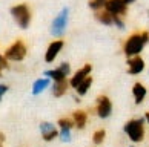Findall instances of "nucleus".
Listing matches in <instances>:
<instances>
[{
  "label": "nucleus",
  "mask_w": 149,
  "mask_h": 147,
  "mask_svg": "<svg viewBox=\"0 0 149 147\" xmlns=\"http://www.w3.org/2000/svg\"><path fill=\"white\" fill-rule=\"evenodd\" d=\"M132 2H135V0H125V3H126V5H129V3H132Z\"/></svg>",
  "instance_id": "cd10ccee"
},
{
  "label": "nucleus",
  "mask_w": 149,
  "mask_h": 147,
  "mask_svg": "<svg viewBox=\"0 0 149 147\" xmlns=\"http://www.w3.org/2000/svg\"><path fill=\"white\" fill-rule=\"evenodd\" d=\"M68 15H69V9L63 8L58 12V15L52 20V26H51V34L54 37H62L66 31V25H68Z\"/></svg>",
  "instance_id": "20e7f679"
},
{
  "label": "nucleus",
  "mask_w": 149,
  "mask_h": 147,
  "mask_svg": "<svg viewBox=\"0 0 149 147\" xmlns=\"http://www.w3.org/2000/svg\"><path fill=\"white\" fill-rule=\"evenodd\" d=\"M3 141H5V135H3V133H0V147H3V144H2Z\"/></svg>",
  "instance_id": "a878e982"
},
{
  "label": "nucleus",
  "mask_w": 149,
  "mask_h": 147,
  "mask_svg": "<svg viewBox=\"0 0 149 147\" xmlns=\"http://www.w3.org/2000/svg\"><path fill=\"white\" fill-rule=\"evenodd\" d=\"M8 92V86L6 84H0V100H2V97Z\"/></svg>",
  "instance_id": "393cba45"
},
{
  "label": "nucleus",
  "mask_w": 149,
  "mask_h": 147,
  "mask_svg": "<svg viewBox=\"0 0 149 147\" xmlns=\"http://www.w3.org/2000/svg\"><path fill=\"white\" fill-rule=\"evenodd\" d=\"M145 119H146V123L149 124V112H146V113H145Z\"/></svg>",
  "instance_id": "bb28decb"
},
{
  "label": "nucleus",
  "mask_w": 149,
  "mask_h": 147,
  "mask_svg": "<svg viewBox=\"0 0 149 147\" xmlns=\"http://www.w3.org/2000/svg\"><path fill=\"white\" fill-rule=\"evenodd\" d=\"M11 14L22 29H26L31 23V9L28 5L25 3H20V5H15V6L11 8Z\"/></svg>",
  "instance_id": "7ed1b4c3"
},
{
  "label": "nucleus",
  "mask_w": 149,
  "mask_h": 147,
  "mask_svg": "<svg viewBox=\"0 0 149 147\" xmlns=\"http://www.w3.org/2000/svg\"><path fill=\"white\" fill-rule=\"evenodd\" d=\"M72 121L75 124V129L83 130L86 127V123H88V113L85 110H75V112H72Z\"/></svg>",
  "instance_id": "4468645a"
},
{
  "label": "nucleus",
  "mask_w": 149,
  "mask_h": 147,
  "mask_svg": "<svg viewBox=\"0 0 149 147\" xmlns=\"http://www.w3.org/2000/svg\"><path fill=\"white\" fill-rule=\"evenodd\" d=\"M131 147H134V146H131Z\"/></svg>",
  "instance_id": "c85d7f7f"
},
{
  "label": "nucleus",
  "mask_w": 149,
  "mask_h": 147,
  "mask_svg": "<svg viewBox=\"0 0 149 147\" xmlns=\"http://www.w3.org/2000/svg\"><path fill=\"white\" fill-rule=\"evenodd\" d=\"M60 138H62V141H65V143H69L71 141V130H60Z\"/></svg>",
  "instance_id": "4be33fe9"
},
{
  "label": "nucleus",
  "mask_w": 149,
  "mask_h": 147,
  "mask_svg": "<svg viewBox=\"0 0 149 147\" xmlns=\"http://www.w3.org/2000/svg\"><path fill=\"white\" fill-rule=\"evenodd\" d=\"M46 88H49V78H38L34 81V84H32V94L34 95H38L42 94L43 90H45Z\"/></svg>",
  "instance_id": "dca6fc26"
},
{
  "label": "nucleus",
  "mask_w": 149,
  "mask_h": 147,
  "mask_svg": "<svg viewBox=\"0 0 149 147\" xmlns=\"http://www.w3.org/2000/svg\"><path fill=\"white\" fill-rule=\"evenodd\" d=\"M108 0H91L89 2V8L94 11H102L103 8H106Z\"/></svg>",
  "instance_id": "412c9836"
},
{
  "label": "nucleus",
  "mask_w": 149,
  "mask_h": 147,
  "mask_svg": "<svg viewBox=\"0 0 149 147\" xmlns=\"http://www.w3.org/2000/svg\"><path fill=\"white\" fill-rule=\"evenodd\" d=\"M63 45H65L63 40H56V41H52L51 45L48 46V49H46L45 61H46V63H52L54 60L57 58V55L60 54V51L63 49Z\"/></svg>",
  "instance_id": "1a4fd4ad"
},
{
  "label": "nucleus",
  "mask_w": 149,
  "mask_h": 147,
  "mask_svg": "<svg viewBox=\"0 0 149 147\" xmlns=\"http://www.w3.org/2000/svg\"><path fill=\"white\" fill-rule=\"evenodd\" d=\"M26 51L28 49H26L25 43L22 40H17L6 49L5 57H6V60H11V61H20V60H23L26 57Z\"/></svg>",
  "instance_id": "39448f33"
},
{
  "label": "nucleus",
  "mask_w": 149,
  "mask_h": 147,
  "mask_svg": "<svg viewBox=\"0 0 149 147\" xmlns=\"http://www.w3.org/2000/svg\"><path fill=\"white\" fill-rule=\"evenodd\" d=\"M104 137H106V130H104V129H98L92 135V143L95 144V146H100L103 141H104Z\"/></svg>",
  "instance_id": "aec40b11"
},
{
  "label": "nucleus",
  "mask_w": 149,
  "mask_h": 147,
  "mask_svg": "<svg viewBox=\"0 0 149 147\" xmlns=\"http://www.w3.org/2000/svg\"><path fill=\"white\" fill-rule=\"evenodd\" d=\"M146 94H148V90L145 88V84L143 83H134V86H132V95H134L135 104H141L143 100L146 98Z\"/></svg>",
  "instance_id": "f8f14e48"
},
{
  "label": "nucleus",
  "mask_w": 149,
  "mask_h": 147,
  "mask_svg": "<svg viewBox=\"0 0 149 147\" xmlns=\"http://www.w3.org/2000/svg\"><path fill=\"white\" fill-rule=\"evenodd\" d=\"M6 68H8V60H6V57L0 55V77H2V70L6 69Z\"/></svg>",
  "instance_id": "b1692460"
},
{
  "label": "nucleus",
  "mask_w": 149,
  "mask_h": 147,
  "mask_svg": "<svg viewBox=\"0 0 149 147\" xmlns=\"http://www.w3.org/2000/svg\"><path fill=\"white\" fill-rule=\"evenodd\" d=\"M91 84H92V77L89 75V77H88L83 83H81L79 88H77L75 90H77V95L79 97H83V95H86V92L89 90V88H91Z\"/></svg>",
  "instance_id": "f3484780"
},
{
  "label": "nucleus",
  "mask_w": 149,
  "mask_h": 147,
  "mask_svg": "<svg viewBox=\"0 0 149 147\" xmlns=\"http://www.w3.org/2000/svg\"><path fill=\"white\" fill-rule=\"evenodd\" d=\"M145 70V60L140 55L128 58V74L129 75H139Z\"/></svg>",
  "instance_id": "9d476101"
},
{
  "label": "nucleus",
  "mask_w": 149,
  "mask_h": 147,
  "mask_svg": "<svg viewBox=\"0 0 149 147\" xmlns=\"http://www.w3.org/2000/svg\"><path fill=\"white\" fill-rule=\"evenodd\" d=\"M148 41H149V32H146V31L134 32L132 35H129V39L126 40L125 46H123L125 55L128 58L140 55V52L143 51V48H145V45Z\"/></svg>",
  "instance_id": "f257e3e1"
},
{
  "label": "nucleus",
  "mask_w": 149,
  "mask_h": 147,
  "mask_svg": "<svg viewBox=\"0 0 149 147\" xmlns=\"http://www.w3.org/2000/svg\"><path fill=\"white\" fill-rule=\"evenodd\" d=\"M40 133H42V138L45 141H52L60 135L58 130L56 129V126L51 123H46V121L40 124Z\"/></svg>",
  "instance_id": "9b49d317"
},
{
  "label": "nucleus",
  "mask_w": 149,
  "mask_h": 147,
  "mask_svg": "<svg viewBox=\"0 0 149 147\" xmlns=\"http://www.w3.org/2000/svg\"><path fill=\"white\" fill-rule=\"evenodd\" d=\"M68 88H69V81L66 78L60 80V81H54V83H52V95L56 98L63 97L66 92H68Z\"/></svg>",
  "instance_id": "ddd939ff"
},
{
  "label": "nucleus",
  "mask_w": 149,
  "mask_h": 147,
  "mask_svg": "<svg viewBox=\"0 0 149 147\" xmlns=\"http://www.w3.org/2000/svg\"><path fill=\"white\" fill-rule=\"evenodd\" d=\"M91 70H92V66H91L89 63H86L83 68L79 69V70H77V72L72 75V78L69 80V86H71V88H74V89H77L88 77H89Z\"/></svg>",
  "instance_id": "0eeeda50"
},
{
  "label": "nucleus",
  "mask_w": 149,
  "mask_h": 147,
  "mask_svg": "<svg viewBox=\"0 0 149 147\" xmlns=\"http://www.w3.org/2000/svg\"><path fill=\"white\" fill-rule=\"evenodd\" d=\"M45 75H46L48 78L54 80V81H60V80H65V78H66V75H65L58 68H57V69H52V70H46Z\"/></svg>",
  "instance_id": "a211bd4d"
},
{
  "label": "nucleus",
  "mask_w": 149,
  "mask_h": 147,
  "mask_svg": "<svg viewBox=\"0 0 149 147\" xmlns=\"http://www.w3.org/2000/svg\"><path fill=\"white\" fill-rule=\"evenodd\" d=\"M57 124H58L60 130H71V129H74V127H75V124H74V121H72V118H60Z\"/></svg>",
  "instance_id": "6ab92c4d"
},
{
  "label": "nucleus",
  "mask_w": 149,
  "mask_h": 147,
  "mask_svg": "<svg viewBox=\"0 0 149 147\" xmlns=\"http://www.w3.org/2000/svg\"><path fill=\"white\" fill-rule=\"evenodd\" d=\"M109 14L112 15H120V17H125L126 11H128V5L125 3V0H108L106 8Z\"/></svg>",
  "instance_id": "6e6552de"
},
{
  "label": "nucleus",
  "mask_w": 149,
  "mask_h": 147,
  "mask_svg": "<svg viewBox=\"0 0 149 147\" xmlns=\"http://www.w3.org/2000/svg\"><path fill=\"white\" fill-rule=\"evenodd\" d=\"M145 123H146L145 117H141V118L129 119L125 124V132L132 143H141L145 139Z\"/></svg>",
  "instance_id": "f03ea898"
},
{
  "label": "nucleus",
  "mask_w": 149,
  "mask_h": 147,
  "mask_svg": "<svg viewBox=\"0 0 149 147\" xmlns=\"http://www.w3.org/2000/svg\"><path fill=\"white\" fill-rule=\"evenodd\" d=\"M95 19L100 21V23L103 25H106V26H111L114 25V15L112 14H109L106 9H102V11H95Z\"/></svg>",
  "instance_id": "2eb2a0df"
},
{
  "label": "nucleus",
  "mask_w": 149,
  "mask_h": 147,
  "mask_svg": "<svg viewBox=\"0 0 149 147\" xmlns=\"http://www.w3.org/2000/svg\"><path fill=\"white\" fill-rule=\"evenodd\" d=\"M58 69L62 70L65 75H69V74H71V66H69V63H65V61H63V63L58 66Z\"/></svg>",
  "instance_id": "5701e85b"
},
{
  "label": "nucleus",
  "mask_w": 149,
  "mask_h": 147,
  "mask_svg": "<svg viewBox=\"0 0 149 147\" xmlns=\"http://www.w3.org/2000/svg\"><path fill=\"white\" fill-rule=\"evenodd\" d=\"M97 115L100 117L102 119L109 118L112 113V103L106 95H98L97 97Z\"/></svg>",
  "instance_id": "423d86ee"
}]
</instances>
